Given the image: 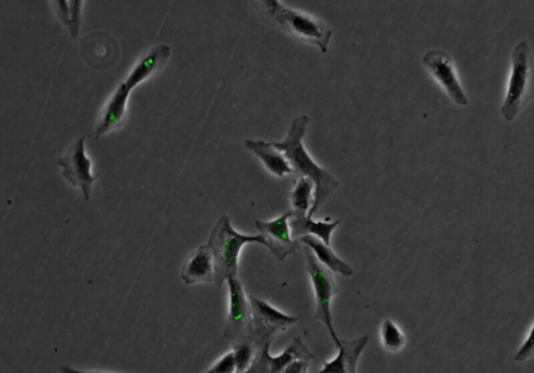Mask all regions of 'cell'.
Segmentation results:
<instances>
[{
	"label": "cell",
	"mask_w": 534,
	"mask_h": 373,
	"mask_svg": "<svg viewBox=\"0 0 534 373\" xmlns=\"http://www.w3.org/2000/svg\"><path fill=\"white\" fill-rule=\"evenodd\" d=\"M309 124L306 115L297 117L290 123V127L283 141L273 143L288 160L294 170V177L310 179L315 185L314 204L308 216L313 217L327 204L339 187V182L332 174L315 162L303 144Z\"/></svg>",
	"instance_id": "1"
},
{
	"label": "cell",
	"mask_w": 534,
	"mask_h": 373,
	"mask_svg": "<svg viewBox=\"0 0 534 373\" xmlns=\"http://www.w3.org/2000/svg\"><path fill=\"white\" fill-rule=\"evenodd\" d=\"M171 54L172 48L161 44L153 47L150 52L139 60L130 72L127 80L121 83L115 90L110 102L106 106L103 117L95 132L96 139H100L105 134L119 127V124L125 118L131 91L161 71L165 67L169 57H171Z\"/></svg>",
	"instance_id": "2"
},
{
	"label": "cell",
	"mask_w": 534,
	"mask_h": 373,
	"mask_svg": "<svg viewBox=\"0 0 534 373\" xmlns=\"http://www.w3.org/2000/svg\"><path fill=\"white\" fill-rule=\"evenodd\" d=\"M258 8L260 14L282 32L317 46L323 54L328 53L333 32L322 19L286 7L279 0H263Z\"/></svg>",
	"instance_id": "3"
},
{
	"label": "cell",
	"mask_w": 534,
	"mask_h": 373,
	"mask_svg": "<svg viewBox=\"0 0 534 373\" xmlns=\"http://www.w3.org/2000/svg\"><path fill=\"white\" fill-rule=\"evenodd\" d=\"M250 243H259L267 248V242L261 234L251 236L238 233L232 227L228 215H223L215 223L207 245L214 257V284L218 288H222L229 279L238 277L239 257L242 248Z\"/></svg>",
	"instance_id": "4"
},
{
	"label": "cell",
	"mask_w": 534,
	"mask_h": 373,
	"mask_svg": "<svg viewBox=\"0 0 534 373\" xmlns=\"http://www.w3.org/2000/svg\"><path fill=\"white\" fill-rule=\"evenodd\" d=\"M511 61V78L501 107L506 122H512L534 96V65L526 40L515 46Z\"/></svg>",
	"instance_id": "5"
},
{
	"label": "cell",
	"mask_w": 534,
	"mask_h": 373,
	"mask_svg": "<svg viewBox=\"0 0 534 373\" xmlns=\"http://www.w3.org/2000/svg\"><path fill=\"white\" fill-rule=\"evenodd\" d=\"M304 254L306 259V270L315 295L314 319L324 323L329 331L331 339L336 345L341 341V338L337 336L334 330L331 312L333 297L339 291L334 279V272L325 267L317 257H315L311 248L306 245H304Z\"/></svg>",
	"instance_id": "6"
},
{
	"label": "cell",
	"mask_w": 534,
	"mask_h": 373,
	"mask_svg": "<svg viewBox=\"0 0 534 373\" xmlns=\"http://www.w3.org/2000/svg\"><path fill=\"white\" fill-rule=\"evenodd\" d=\"M256 345V358L246 373H282L291 363L299 359L314 360L310 348L300 337H296L277 357L271 355V345L275 338L264 335L249 336Z\"/></svg>",
	"instance_id": "7"
},
{
	"label": "cell",
	"mask_w": 534,
	"mask_h": 373,
	"mask_svg": "<svg viewBox=\"0 0 534 373\" xmlns=\"http://www.w3.org/2000/svg\"><path fill=\"white\" fill-rule=\"evenodd\" d=\"M85 141L86 137H82L72 143L57 163L62 168L64 179L71 186L80 188L85 201H89L93 184L100 174H92V162L86 155Z\"/></svg>",
	"instance_id": "8"
},
{
	"label": "cell",
	"mask_w": 534,
	"mask_h": 373,
	"mask_svg": "<svg viewBox=\"0 0 534 373\" xmlns=\"http://www.w3.org/2000/svg\"><path fill=\"white\" fill-rule=\"evenodd\" d=\"M229 287V312L224 337L231 342L249 336L253 323L250 297L239 278L227 281Z\"/></svg>",
	"instance_id": "9"
},
{
	"label": "cell",
	"mask_w": 534,
	"mask_h": 373,
	"mask_svg": "<svg viewBox=\"0 0 534 373\" xmlns=\"http://www.w3.org/2000/svg\"><path fill=\"white\" fill-rule=\"evenodd\" d=\"M423 64L454 104L459 107H466L469 104L468 96L460 84L450 54L444 51H430L424 56Z\"/></svg>",
	"instance_id": "10"
},
{
	"label": "cell",
	"mask_w": 534,
	"mask_h": 373,
	"mask_svg": "<svg viewBox=\"0 0 534 373\" xmlns=\"http://www.w3.org/2000/svg\"><path fill=\"white\" fill-rule=\"evenodd\" d=\"M294 216V211L290 210L274 220L255 222L256 229L265 238L270 253L280 262L295 255L301 247L300 241L291 236L289 220Z\"/></svg>",
	"instance_id": "11"
},
{
	"label": "cell",
	"mask_w": 534,
	"mask_h": 373,
	"mask_svg": "<svg viewBox=\"0 0 534 373\" xmlns=\"http://www.w3.org/2000/svg\"><path fill=\"white\" fill-rule=\"evenodd\" d=\"M253 310V323L250 335L276 337L296 325L300 317L287 315L260 298L249 295Z\"/></svg>",
	"instance_id": "12"
},
{
	"label": "cell",
	"mask_w": 534,
	"mask_h": 373,
	"mask_svg": "<svg viewBox=\"0 0 534 373\" xmlns=\"http://www.w3.org/2000/svg\"><path fill=\"white\" fill-rule=\"evenodd\" d=\"M181 279L186 285L214 283L215 262L207 244L201 245L188 256L181 270Z\"/></svg>",
	"instance_id": "13"
},
{
	"label": "cell",
	"mask_w": 534,
	"mask_h": 373,
	"mask_svg": "<svg viewBox=\"0 0 534 373\" xmlns=\"http://www.w3.org/2000/svg\"><path fill=\"white\" fill-rule=\"evenodd\" d=\"M369 339V336H362L355 340L341 339L335 345L338 355L331 361H325L323 369L315 373H357L358 361Z\"/></svg>",
	"instance_id": "14"
},
{
	"label": "cell",
	"mask_w": 534,
	"mask_h": 373,
	"mask_svg": "<svg viewBox=\"0 0 534 373\" xmlns=\"http://www.w3.org/2000/svg\"><path fill=\"white\" fill-rule=\"evenodd\" d=\"M245 146L250 152L254 153L263 163L267 170H269L277 178H284L285 176L294 177V170L291 168L285 155L275 147L273 143L265 142L263 140L245 141Z\"/></svg>",
	"instance_id": "15"
},
{
	"label": "cell",
	"mask_w": 534,
	"mask_h": 373,
	"mask_svg": "<svg viewBox=\"0 0 534 373\" xmlns=\"http://www.w3.org/2000/svg\"><path fill=\"white\" fill-rule=\"evenodd\" d=\"M339 223H341L339 220L334 222L314 221L310 216H294L289 220V227L291 236L296 240H299L303 236H314L321 239L327 245H331L332 234Z\"/></svg>",
	"instance_id": "16"
},
{
	"label": "cell",
	"mask_w": 534,
	"mask_h": 373,
	"mask_svg": "<svg viewBox=\"0 0 534 373\" xmlns=\"http://www.w3.org/2000/svg\"><path fill=\"white\" fill-rule=\"evenodd\" d=\"M299 241L310 247L315 257L329 270L345 278L353 277L354 269L334 253L331 245L314 236H303Z\"/></svg>",
	"instance_id": "17"
},
{
	"label": "cell",
	"mask_w": 534,
	"mask_h": 373,
	"mask_svg": "<svg viewBox=\"0 0 534 373\" xmlns=\"http://www.w3.org/2000/svg\"><path fill=\"white\" fill-rule=\"evenodd\" d=\"M315 197V185L307 178H299L295 182V187L290 193V203L295 216H308Z\"/></svg>",
	"instance_id": "18"
},
{
	"label": "cell",
	"mask_w": 534,
	"mask_h": 373,
	"mask_svg": "<svg viewBox=\"0 0 534 373\" xmlns=\"http://www.w3.org/2000/svg\"><path fill=\"white\" fill-rule=\"evenodd\" d=\"M232 345L236 373H246L256 358V345L249 336L232 342Z\"/></svg>",
	"instance_id": "19"
},
{
	"label": "cell",
	"mask_w": 534,
	"mask_h": 373,
	"mask_svg": "<svg viewBox=\"0 0 534 373\" xmlns=\"http://www.w3.org/2000/svg\"><path fill=\"white\" fill-rule=\"evenodd\" d=\"M381 343L388 353H399L406 344V337L392 319H385L381 326Z\"/></svg>",
	"instance_id": "20"
},
{
	"label": "cell",
	"mask_w": 534,
	"mask_h": 373,
	"mask_svg": "<svg viewBox=\"0 0 534 373\" xmlns=\"http://www.w3.org/2000/svg\"><path fill=\"white\" fill-rule=\"evenodd\" d=\"M58 15L72 37H78L81 28V13L83 2H55Z\"/></svg>",
	"instance_id": "21"
},
{
	"label": "cell",
	"mask_w": 534,
	"mask_h": 373,
	"mask_svg": "<svg viewBox=\"0 0 534 373\" xmlns=\"http://www.w3.org/2000/svg\"><path fill=\"white\" fill-rule=\"evenodd\" d=\"M534 357V323L522 343L514 359L518 363L526 362Z\"/></svg>",
	"instance_id": "22"
},
{
	"label": "cell",
	"mask_w": 534,
	"mask_h": 373,
	"mask_svg": "<svg viewBox=\"0 0 534 373\" xmlns=\"http://www.w3.org/2000/svg\"><path fill=\"white\" fill-rule=\"evenodd\" d=\"M204 373H236V364L233 351L227 353L222 358L218 359Z\"/></svg>",
	"instance_id": "23"
},
{
	"label": "cell",
	"mask_w": 534,
	"mask_h": 373,
	"mask_svg": "<svg viewBox=\"0 0 534 373\" xmlns=\"http://www.w3.org/2000/svg\"><path fill=\"white\" fill-rule=\"evenodd\" d=\"M309 366V360L299 359L291 362L282 373H308Z\"/></svg>",
	"instance_id": "24"
},
{
	"label": "cell",
	"mask_w": 534,
	"mask_h": 373,
	"mask_svg": "<svg viewBox=\"0 0 534 373\" xmlns=\"http://www.w3.org/2000/svg\"><path fill=\"white\" fill-rule=\"evenodd\" d=\"M61 373H111L100 370H81L78 368L71 367L69 365H61L59 367Z\"/></svg>",
	"instance_id": "25"
}]
</instances>
